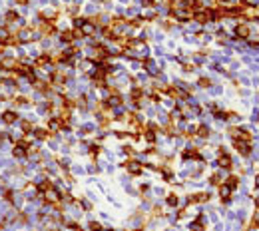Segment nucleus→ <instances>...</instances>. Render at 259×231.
Returning <instances> with one entry per match:
<instances>
[{"label":"nucleus","mask_w":259,"mask_h":231,"mask_svg":"<svg viewBox=\"0 0 259 231\" xmlns=\"http://www.w3.org/2000/svg\"><path fill=\"white\" fill-rule=\"evenodd\" d=\"M235 148L239 149L243 155H249V152H251V149H249V143H247V142H239V139H235Z\"/></svg>","instance_id":"1"},{"label":"nucleus","mask_w":259,"mask_h":231,"mask_svg":"<svg viewBox=\"0 0 259 231\" xmlns=\"http://www.w3.org/2000/svg\"><path fill=\"white\" fill-rule=\"evenodd\" d=\"M0 66L6 68V70H14V68H18V64H16L14 58H4V60L0 62Z\"/></svg>","instance_id":"2"},{"label":"nucleus","mask_w":259,"mask_h":231,"mask_svg":"<svg viewBox=\"0 0 259 231\" xmlns=\"http://www.w3.org/2000/svg\"><path fill=\"white\" fill-rule=\"evenodd\" d=\"M233 136L239 138V139H243V142H251V133L245 132V130H233Z\"/></svg>","instance_id":"3"},{"label":"nucleus","mask_w":259,"mask_h":231,"mask_svg":"<svg viewBox=\"0 0 259 231\" xmlns=\"http://www.w3.org/2000/svg\"><path fill=\"white\" fill-rule=\"evenodd\" d=\"M128 171L130 173H140V171H142V163L140 162H128Z\"/></svg>","instance_id":"4"},{"label":"nucleus","mask_w":259,"mask_h":231,"mask_svg":"<svg viewBox=\"0 0 259 231\" xmlns=\"http://www.w3.org/2000/svg\"><path fill=\"white\" fill-rule=\"evenodd\" d=\"M80 30H82L84 36H90L92 32H94V24H92V22H84L82 26H80Z\"/></svg>","instance_id":"5"},{"label":"nucleus","mask_w":259,"mask_h":231,"mask_svg":"<svg viewBox=\"0 0 259 231\" xmlns=\"http://www.w3.org/2000/svg\"><path fill=\"white\" fill-rule=\"evenodd\" d=\"M16 118H18V116H16L14 112H4V114H2V120L6 122V123H14Z\"/></svg>","instance_id":"6"},{"label":"nucleus","mask_w":259,"mask_h":231,"mask_svg":"<svg viewBox=\"0 0 259 231\" xmlns=\"http://www.w3.org/2000/svg\"><path fill=\"white\" fill-rule=\"evenodd\" d=\"M235 32H237L239 38H247V36H249V28H247V26H237Z\"/></svg>","instance_id":"7"},{"label":"nucleus","mask_w":259,"mask_h":231,"mask_svg":"<svg viewBox=\"0 0 259 231\" xmlns=\"http://www.w3.org/2000/svg\"><path fill=\"white\" fill-rule=\"evenodd\" d=\"M175 18H180V20H190L191 18V12H185V10H175Z\"/></svg>","instance_id":"8"},{"label":"nucleus","mask_w":259,"mask_h":231,"mask_svg":"<svg viewBox=\"0 0 259 231\" xmlns=\"http://www.w3.org/2000/svg\"><path fill=\"white\" fill-rule=\"evenodd\" d=\"M217 163L221 165V168H229V165H231V159H229V155H219Z\"/></svg>","instance_id":"9"},{"label":"nucleus","mask_w":259,"mask_h":231,"mask_svg":"<svg viewBox=\"0 0 259 231\" xmlns=\"http://www.w3.org/2000/svg\"><path fill=\"white\" fill-rule=\"evenodd\" d=\"M197 136H199V138H207V136H209V130H207L206 126H199V128H197Z\"/></svg>","instance_id":"10"},{"label":"nucleus","mask_w":259,"mask_h":231,"mask_svg":"<svg viewBox=\"0 0 259 231\" xmlns=\"http://www.w3.org/2000/svg\"><path fill=\"white\" fill-rule=\"evenodd\" d=\"M229 191H231L229 185H221V187H219V195H221V197H229Z\"/></svg>","instance_id":"11"},{"label":"nucleus","mask_w":259,"mask_h":231,"mask_svg":"<svg viewBox=\"0 0 259 231\" xmlns=\"http://www.w3.org/2000/svg\"><path fill=\"white\" fill-rule=\"evenodd\" d=\"M14 155H16V158H24V155H26V149H22V146H16L14 148Z\"/></svg>","instance_id":"12"},{"label":"nucleus","mask_w":259,"mask_h":231,"mask_svg":"<svg viewBox=\"0 0 259 231\" xmlns=\"http://www.w3.org/2000/svg\"><path fill=\"white\" fill-rule=\"evenodd\" d=\"M181 6H185V8H193V6H197V0H181Z\"/></svg>","instance_id":"13"},{"label":"nucleus","mask_w":259,"mask_h":231,"mask_svg":"<svg viewBox=\"0 0 259 231\" xmlns=\"http://www.w3.org/2000/svg\"><path fill=\"white\" fill-rule=\"evenodd\" d=\"M201 219H203V217H199V219H197V221H196V223H191V229H193V231H203V225H201Z\"/></svg>","instance_id":"14"},{"label":"nucleus","mask_w":259,"mask_h":231,"mask_svg":"<svg viewBox=\"0 0 259 231\" xmlns=\"http://www.w3.org/2000/svg\"><path fill=\"white\" fill-rule=\"evenodd\" d=\"M60 123H62V120H50L48 128H50V130H58V128H60Z\"/></svg>","instance_id":"15"},{"label":"nucleus","mask_w":259,"mask_h":231,"mask_svg":"<svg viewBox=\"0 0 259 231\" xmlns=\"http://www.w3.org/2000/svg\"><path fill=\"white\" fill-rule=\"evenodd\" d=\"M8 36H10V34H8V30H6V28H0V42H6V40H8Z\"/></svg>","instance_id":"16"},{"label":"nucleus","mask_w":259,"mask_h":231,"mask_svg":"<svg viewBox=\"0 0 259 231\" xmlns=\"http://www.w3.org/2000/svg\"><path fill=\"white\" fill-rule=\"evenodd\" d=\"M62 40L64 42H72L74 40V32H64V34H62Z\"/></svg>","instance_id":"17"},{"label":"nucleus","mask_w":259,"mask_h":231,"mask_svg":"<svg viewBox=\"0 0 259 231\" xmlns=\"http://www.w3.org/2000/svg\"><path fill=\"white\" fill-rule=\"evenodd\" d=\"M48 62H50V58H48V56H40L38 60H36V66H44V64H48Z\"/></svg>","instance_id":"18"},{"label":"nucleus","mask_w":259,"mask_h":231,"mask_svg":"<svg viewBox=\"0 0 259 231\" xmlns=\"http://www.w3.org/2000/svg\"><path fill=\"white\" fill-rule=\"evenodd\" d=\"M20 38H22V40H30L32 38V32L30 30H22V32H20Z\"/></svg>","instance_id":"19"},{"label":"nucleus","mask_w":259,"mask_h":231,"mask_svg":"<svg viewBox=\"0 0 259 231\" xmlns=\"http://www.w3.org/2000/svg\"><path fill=\"white\" fill-rule=\"evenodd\" d=\"M6 20H8V22H16V20H18V16H16V12H8L6 14Z\"/></svg>","instance_id":"20"},{"label":"nucleus","mask_w":259,"mask_h":231,"mask_svg":"<svg viewBox=\"0 0 259 231\" xmlns=\"http://www.w3.org/2000/svg\"><path fill=\"white\" fill-rule=\"evenodd\" d=\"M90 229H92V231H104V229H102V225H100V223H96V221H92V223H90Z\"/></svg>","instance_id":"21"},{"label":"nucleus","mask_w":259,"mask_h":231,"mask_svg":"<svg viewBox=\"0 0 259 231\" xmlns=\"http://www.w3.org/2000/svg\"><path fill=\"white\" fill-rule=\"evenodd\" d=\"M36 138H38V139H46L48 133H46L44 130H36Z\"/></svg>","instance_id":"22"},{"label":"nucleus","mask_w":259,"mask_h":231,"mask_svg":"<svg viewBox=\"0 0 259 231\" xmlns=\"http://www.w3.org/2000/svg\"><path fill=\"white\" fill-rule=\"evenodd\" d=\"M227 179H229V181H227V185L231 187V189H233V187L237 185V177H227Z\"/></svg>","instance_id":"23"},{"label":"nucleus","mask_w":259,"mask_h":231,"mask_svg":"<svg viewBox=\"0 0 259 231\" xmlns=\"http://www.w3.org/2000/svg\"><path fill=\"white\" fill-rule=\"evenodd\" d=\"M22 130H24L26 133H28V132L32 130V123H30V122H22Z\"/></svg>","instance_id":"24"},{"label":"nucleus","mask_w":259,"mask_h":231,"mask_svg":"<svg viewBox=\"0 0 259 231\" xmlns=\"http://www.w3.org/2000/svg\"><path fill=\"white\" fill-rule=\"evenodd\" d=\"M168 203H170V205H177V195H170L168 197Z\"/></svg>","instance_id":"25"},{"label":"nucleus","mask_w":259,"mask_h":231,"mask_svg":"<svg viewBox=\"0 0 259 231\" xmlns=\"http://www.w3.org/2000/svg\"><path fill=\"white\" fill-rule=\"evenodd\" d=\"M132 98H134V100L138 102L140 98H142V92H140V90H134V92H132Z\"/></svg>","instance_id":"26"},{"label":"nucleus","mask_w":259,"mask_h":231,"mask_svg":"<svg viewBox=\"0 0 259 231\" xmlns=\"http://www.w3.org/2000/svg\"><path fill=\"white\" fill-rule=\"evenodd\" d=\"M145 138H148V142H154V139H155L154 132H148V133H145Z\"/></svg>","instance_id":"27"},{"label":"nucleus","mask_w":259,"mask_h":231,"mask_svg":"<svg viewBox=\"0 0 259 231\" xmlns=\"http://www.w3.org/2000/svg\"><path fill=\"white\" fill-rule=\"evenodd\" d=\"M199 86H209V80L207 78H201V80H199Z\"/></svg>","instance_id":"28"},{"label":"nucleus","mask_w":259,"mask_h":231,"mask_svg":"<svg viewBox=\"0 0 259 231\" xmlns=\"http://www.w3.org/2000/svg\"><path fill=\"white\" fill-rule=\"evenodd\" d=\"M255 187H259V175L255 177Z\"/></svg>","instance_id":"29"},{"label":"nucleus","mask_w":259,"mask_h":231,"mask_svg":"<svg viewBox=\"0 0 259 231\" xmlns=\"http://www.w3.org/2000/svg\"><path fill=\"white\" fill-rule=\"evenodd\" d=\"M255 225H259V219H257V221H255Z\"/></svg>","instance_id":"30"},{"label":"nucleus","mask_w":259,"mask_h":231,"mask_svg":"<svg viewBox=\"0 0 259 231\" xmlns=\"http://www.w3.org/2000/svg\"><path fill=\"white\" fill-rule=\"evenodd\" d=\"M52 231H60V229H52Z\"/></svg>","instance_id":"31"},{"label":"nucleus","mask_w":259,"mask_h":231,"mask_svg":"<svg viewBox=\"0 0 259 231\" xmlns=\"http://www.w3.org/2000/svg\"><path fill=\"white\" fill-rule=\"evenodd\" d=\"M136 231H140V229H136Z\"/></svg>","instance_id":"32"}]
</instances>
